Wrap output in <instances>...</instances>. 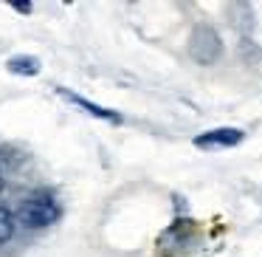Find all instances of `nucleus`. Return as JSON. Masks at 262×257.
Wrapping results in <instances>:
<instances>
[{"label": "nucleus", "mask_w": 262, "mask_h": 257, "mask_svg": "<svg viewBox=\"0 0 262 257\" xmlns=\"http://www.w3.org/2000/svg\"><path fill=\"white\" fill-rule=\"evenodd\" d=\"M12 234H14V215L0 204V243H6Z\"/></svg>", "instance_id": "6"}, {"label": "nucleus", "mask_w": 262, "mask_h": 257, "mask_svg": "<svg viewBox=\"0 0 262 257\" xmlns=\"http://www.w3.org/2000/svg\"><path fill=\"white\" fill-rule=\"evenodd\" d=\"M243 139L245 133L237 127H214L203 136H194V147H237Z\"/></svg>", "instance_id": "3"}, {"label": "nucleus", "mask_w": 262, "mask_h": 257, "mask_svg": "<svg viewBox=\"0 0 262 257\" xmlns=\"http://www.w3.org/2000/svg\"><path fill=\"white\" fill-rule=\"evenodd\" d=\"M6 68L17 76H34L40 71V60L31 57V54H17V57H12L6 63Z\"/></svg>", "instance_id": "5"}, {"label": "nucleus", "mask_w": 262, "mask_h": 257, "mask_svg": "<svg viewBox=\"0 0 262 257\" xmlns=\"http://www.w3.org/2000/svg\"><path fill=\"white\" fill-rule=\"evenodd\" d=\"M59 204L54 195L48 192H31L29 198L20 201L17 206V221L23 223L26 229H46L51 223L59 221Z\"/></svg>", "instance_id": "1"}, {"label": "nucleus", "mask_w": 262, "mask_h": 257, "mask_svg": "<svg viewBox=\"0 0 262 257\" xmlns=\"http://www.w3.org/2000/svg\"><path fill=\"white\" fill-rule=\"evenodd\" d=\"M223 54V40L211 26H198L189 37V57L194 63H203V65H211L217 63Z\"/></svg>", "instance_id": "2"}, {"label": "nucleus", "mask_w": 262, "mask_h": 257, "mask_svg": "<svg viewBox=\"0 0 262 257\" xmlns=\"http://www.w3.org/2000/svg\"><path fill=\"white\" fill-rule=\"evenodd\" d=\"M12 9H14V12H20V14H31V9H34V6H31L29 0H26V3H20V0H14V3H12Z\"/></svg>", "instance_id": "7"}, {"label": "nucleus", "mask_w": 262, "mask_h": 257, "mask_svg": "<svg viewBox=\"0 0 262 257\" xmlns=\"http://www.w3.org/2000/svg\"><path fill=\"white\" fill-rule=\"evenodd\" d=\"M0 189H3V170H0Z\"/></svg>", "instance_id": "8"}, {"label": "nucleus", "mask_w": 262, "mask_h": 257, "mask_svg": "<svg viewBox=\"0 0 262 257\" xmlns=\"http://www.w3.org/2000/svg\"><path fill=\"white\" fill-rule=\"evenodd\" d=\"M59 93H62L65 99H71L74 105H79L85 113H93V116H99V119H104V122H113V125H119L121 122V116L116 113V110H107V108H102V105H96V102H91V99H85V96H79V93H71V91H65V88H57Z\"/></svg>", "instance_id": "4"}]
</instances>
